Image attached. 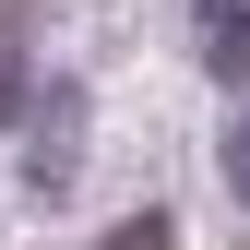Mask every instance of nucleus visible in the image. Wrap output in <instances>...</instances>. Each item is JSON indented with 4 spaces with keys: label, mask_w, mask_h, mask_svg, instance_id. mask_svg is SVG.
<instances>
[{
    "label": "nucleus",
    "mask_w": 250,
    "mask_h": 250,
    "mask_svg": "<svg viewBox=\"0 0 250 250\" xmlns=\"http://www.w3.org/2000/svg\"><path fill=\"white\" fill-rule=\"evenodd\" d=\"M203 60L227 83H250V0H203Z\"/></svg>",
    "instance_id": "f257e3e1"
},
{
    "label": "nucleus",
    "mask_w": 250,
    "mask_h": 250,
    "mask_svg": "<svg viewBox=\"0 0 250 250\" xmlns=\"http://www.w3.org/2000/svg\"><path fill=\"white\" fill-rule=\"evenodd\" d=\"M107 250H179V238H167V214H131V227H119Z\"/></svg>",
    "instance_id": "f03ea898"
},
{
    "label": "nucleus",
    "mask_w": 250,
    "mask_h": 250,
    "mask_svg": "<svg viewBox=\"0 0 250 250\" xmlns=\"http://www.w3.org/2000/svg\"><path fill=\"white\" fill-rule=\"evenodd\" d=\"M227 179H238V191H250V119H238V143H227Z\"/></svg>",
    "instance_id": "7ed1b4c3"
}]
</instances>
